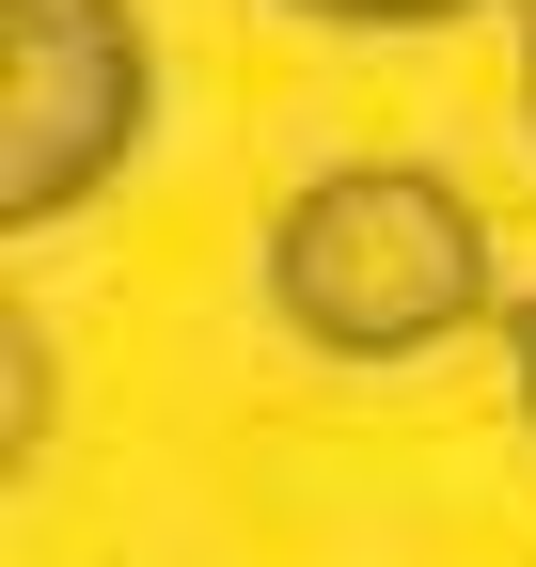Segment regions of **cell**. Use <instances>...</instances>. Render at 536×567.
I'll return each instance as SVG.
<instances>
[{"instance_id": "cell-2", "label": "cell", "mask_w": 536, "mask_h": 567, "mask_svg": "<svg viewBox=\"0 0 536 567\" xmlns=\"http://www.w3.org/2000/svg\"><path fill=\"white\" fill-rule=\"evenodd\" d=\"M158 111V48L126 0H0V221L48 237L126 174Z\"/></svg>"}, {"instance_id": "cell-5", "label": "cell", "mask_w": 536, "mask_h": 567, "mask_svg": "<svg viewBox=\"0 0 536 567\" xmlns=\"http://www.w3.org/2000/svg\"><path fill=\"white\" fill-rule=\"evenodd\" d=\"M505 394H520V425H536V300L505 316Z\"/></svg>"}, {"instance_id": "cell-3", "label": "cell", "mask_w": 536, "mask_h": 567, "mask_svg": "<svg viewBox=\"0 0 536 567\" xmlns=\"http://www.w3.org/2000/svg\"><path fill=\"white\" fill-rule=\"evenodd\" d=\"M285 17H331V32H457V17H489V0H285ZM520 17V0H505Z\"/></svg>"}, {"instance_id": "cell-4", "label": "cell", "mask_w": 536, "mask_h": 567, "mask_svg": "<svg viewBox=\"0 0 536 567\" xmlns=\"http://www.w3.org/2000/svg\"><path fill=\"white\" fill-rule=\"evenodd\" d=\"M32 425H48V331L17 316V457H32Z\"/></svg>"}, {"instance_id": "cell-1", "label": "cell", "mask_w": 536, "mask_h": 567, "mask_svg": "<svg viewBox=\"0 0 536 567\" xmlns=\"http://www.w3.org/2000/svg\"><path fill=\"white\" fill-rule=\"evenodd\" d=\"M268 316H285L316 363H426L442 331L489 316V221L457 174L411 158H348L285 189L268 221Z\"/></svg>"}, {"instance_id": "cell-6", "label": "cell", "mask_w": 536, "mask_h": 567, "mask_svg": "<svg viewBox=\"0 0 536 567\" xmlns=\"http://www.w3.org/2000/svg\"><path fill=\"white\" fill-rule=\"evenodd\" d=\"M520 111H536V0H520Z\"/></svg>"}]
</instances>
